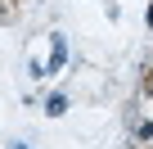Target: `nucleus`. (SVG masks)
Instances as JSON below:
<instances>
[{
	"label": "nucleus",
	"mask_w": 153,
	"mask_h": 149,
	"mask_svg": "<svg viewBox=\"0 0 153 149\" xmlns=\"http://www.w3.org/2000/svg\"><path fill=\"white\" fill-rule=\"evenodd\" d=\"M149 95H153V82H149Z\"/></svg>",
	"instance_id": "nucleus-5"
},
{
	"label": "nucleus",
	"mask_w": 153,
	"mask_h": 149,
	"mask_svg": "<svg viewBox=\"0 0 153 149\" xmlns=\"http://www.w3.org/2000/svg\"><path fill=\"white\" fill-rule=\"evenodd\" d=\"M9 149H27V145H9Z\"/></svg>",
	"instance_id": "nucleus-4"
},
{
	"label": "nucleus",
	"mask_w": 153,
	"mask_h": 149,
	"mask_svg": "<svg viewBox=\"0 0 153 149\" xmlns=\"http://www.w3.org/2000/svg\"><path fill=\"white\" fill-rule=\"evenodd\" d=\"M68 63V41L63 36H50V63H45V77H50V72H59Z\"/></svg>",
	"instance_id": "nucleus-1"
},
{
	"label": "nucleus",
	"mask_w": 153,
	"mask_h": 149,
	"mask_svg": "<svg viewBox=\"0 0 153 149\" xmlns=\"http://www.w3.org/2000/svg\"><path fill=\"white\" fill-rule=\"evenodd\" d=\"M144 18H149V27H153V5H149V14H144Z\"/></svg>",
	"instance_id": "nucleus-3"
},
{
	"label": "nucleus",
	"mask_w": 153,
	"mask_h": 149,
	"mask_svg": "<svg viewBox=\"0 0 153 149\" xmlns=\"http://www.w3.org/2000/svg\"><path fill=\"white\" fill-rule=\"evenodd\" d=\"M45 113H50V118L68 113V95H50V100H45Z\"/></svg>",
	"instance_id": "nucleus-2"
}]
</instances>
